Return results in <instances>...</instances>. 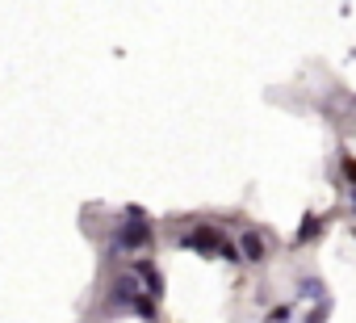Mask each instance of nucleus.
<instances>
[]
</instances>
